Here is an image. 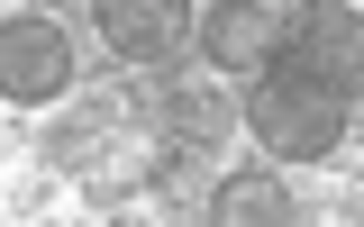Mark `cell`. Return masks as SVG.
<instances>
[{"mask_svg":"<svg viewBox=\"0 0 364 227\" xmlns=\"http://www.w3.org/2000/svg\"><path fill=\"white\" fill-rule=\"evenodd\" d=\"M346 91L310 82L301 64H282V55H264L255 73H246V128L264 136V155H282V164H328L337 145H346Z\"/></svg>","mask_w":364,"mask_h":227,"instance_id":"6da1fadb","label":"cell"},{"mask_svg":"<svg viewBox=\"0 0 364 227\" xmlns=\"http://www.w3.org/2000/svg\"><path fill=\"white\" fill-rule=\"evenodd\" d=\"M46 145H55V164L82 173L91 191H128V182L155 173V118H146L136 91H91V100H73V118L46 136Z\"/></svg>","mask_w":364,"mask_h":227,"instance_id":"7a4b0ae2","label":"cell"},{"mask_svg":"<svg viewBox=\"0 0 364 227\" xmlns=\"http://www.w3.org/2000/svg\"><path fill=\"white\" fill-rule=\"evenodd\" d=\"M146 118H155V173L173 182V173H191L210 145H228L237 100H228L219 82H200V73H164V82L146 91Z\"/></svg>","mask_w":364,"mask_h":227,"instance_id":"3957f363","label":"cell"},{"mask_svg":"<svg viewBox=\"0 0 364 227\" xmlns=\"http://www.w3.org/2000/svg\"><path fill=\"white\" fill-rule=\"evenodd\" d=\"M73 73H82V55H73V28H64V18H46V9L0 18V100L46 109V100L73 91Z\"/></svg>","mask_w":364,"mask_h":227,"instance_id":"277c9868","label":"cell"},{"mask_svg":"<svg viewBox=\"0 0 364 227\" xmlns=\"http://www.w3.org/2000/svg\"><path fill=\"white\" fill-rule=\"evenodd\" d=\"M91 28H100V45H109L119 64L164 73L182 45H191L200 9H191V0H91Z\"/></svg>","mask_w":364,"mask_h":227,"instance_id":"5b68a950","label":"cell"},{"mask_svg":"<svg viewBox=\"0 0 364 227\" xmlns=\"http://www.w3.org/2000/svg\"><path fill=\"white\" fill-rule=\"evenodd\" d=\"M282 9L291 0H210L200 18V45H210V73H255L282 37Z\"/></svg>","mask_w":364,"mask_h":227,"instance_id":"8992f818","label":"cell"},{"mask_svg":"<svg viewBox=\"0 0 364 227\" xmlns=\"http://www.w3.org/2000/svg\"><path fill=\"white\" fill-rule=\"evenodd\" d=\"M210 218H246V227H264V218H301V200H291L273 173H228V182H210Z\"/></svg>","mask_w":364,"mask_h":227,"instance_id":"52a82bcc","label":"cell"}]
</instances>
